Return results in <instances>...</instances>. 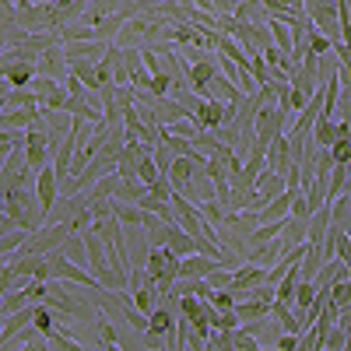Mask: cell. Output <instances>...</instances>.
<instances>
[{"label":"cell","mask_w":351,"mask_h":351,"mask_svg":"<svg viewBox=\"0 0 351 351\" xmlns=\"http://www.w3.org/2000/svg\"><path fill=\"white\" fill-rule=\"evenodd\" d=\"M39 77V64H4V84L11 88H32Z\"/></svg>","instance_id":"obj_10"},{"label":"cell","mask_w":351,"mask_h":351,"mask_svg":"<svg viewBox=\"0 0 351 351\" xmlns=\"http://www.w3.org/2000/svg\"><path fill=\"white\" fill-rule=\"evenodd\" d=\"M309 53H313V56H327V53H334V43H330L327 36H319V28H313V39H309Z\"/></svg>","instance_id":"obj_29"},{"label":"cell","mask_w":351,"mask_h":351,"mask_svg":"<svg viewBox=\"0 0 351 351\" xmlns=\"http://www.w3.org/2000/svg\"><path fill=\"white\" fill-rule=\"evenodd\" d=\"M204 309H208V299H197V295H180V316L197 319V316H204Z\"/></svg>","instance_id":"obj_24"},{"label":"cell","mask_w":351,"mask_h":351,"mask_svg":"<svg viewBox=\"0 0 351 351\" xmlns=\"http://www.w3.org/2000/svg\"><path fill=\"white\" fill-rule=\"evenodd\" d=\"M228 120V102H218V99H208L197 112H193V123L200 130H221Z\"/></svg>","instance_id":"obj_3"},{"label":"cell","mask_w":351,"mask_h":351,"mask_svg":"<svg viewBox=\"0 0 351 351\" xmlns=\"http://www.w3.org/2000/svg\"><path fill=\"white\" fill-rule=\"evenodd\" d=\"M39 120H43V109L39 106H25V109H8L4 120H0V127L4 130H32Z\"/></svg>","instance_id":"obj_7"},{"label":"cell","mask_w":351,"mask_h":351,"mask_svg":"<svg viewBox=\"0 0 351 351\" xmlns=\"http://www.w3.org/2000/svg\"><path fill=\"white\" fill-rule=\"evenodd\" d=\"M232 341H236V351H256L260 348V341L246 330V327H239V330H232Z\"/></svg>","instance_id":"obj_30"},{"label":"cell","mask_w":351,"mask_h":351,"mask_svg":"<svg viewBox=\"0 0 351 351\" xmlns=\"http://www.w3.org/2000/svg\"><path fill=\"white\" fill-rule=\"evenodd\" d=\"M267 274H271L267 267H256V263H243V267L236 271V281H232V291L239 295V302L250 299V291L267 281Z\"/></svg>","instance_id":"obj_2"},{"label":"cell","mask_w":351,"mask_h":351,"mask_svg":"<svg viewBox=\"0 0 351 351\" xmlns=\"http://www.w3.org/2000/svg\"><path fill=\"white\" fill-rule=\"evenodd\" d=\"M267 165H271L274 172H281V176H288L291 169H295V158H291V144H288L285 134L267 148Z\"/></svg>","instance_id":"obj_9"},{"label":"cell","mask_w":351,"mask_h":351,"mask_svg":"<svg viewBox=\"0 0 351 351\" xmlns=\"http://www.w3.org/2000/svg\"><path fill=\"white\" fill-rule=\"evenodd\" d=\"M271 306H274V302L243 299V302L236 306V313H239V319H243V324H253V319H263V316H271Z\"/></svg>","instance_id":"obj_21"},{"label":"cell","mask_w":351,"mask_h":351,"mask_svg":"<svg viewBox=\"0 0 351 351\" xmlns=\"http://www.w3.org/2000/svg\"><path fill=\"white\" fill-rule=\"evenodd\" d=\"M60 253L67 256V260H74V263H81V267H88L92 263V256H88V243H84V236L81 232H74V236L60 246Z\"/></svg>","instance_id":"obj_18"},{"label":"cell","mask_w":351,"mask_h":351,"mask_svg":"<svg viewBox=\"0 0 351 351\" xmlns=\"http://www.w3.org/2000/svg\"><path fill=\"white\" fill-rule=\"evenodd\" d=\"M152 158H155V162H158V169H162V172L169 176V169H172V162H176V158H180V155H176V152L169 148V144H165V141H158V144H155V152H152Z\"/></svg>","instance_id":"obj_26"},{"label":"cell","mask_w":351,"mask_h":351,"mask_svg":"<svg viewBox=\"0 0 351 351\" xmlns=\"http://www.w3.org/2000/svg\"><path fill=\"white\" fill-rule=\"evenodd\" d=\"M169 250L176 253V256H193L197 253V236L193 232H186L183 225H172V232H169Z\"/></svg>","instance_id":"obj_13"},{"label":"cell","mask_w":351,"mask_h":351,"mask_svg":"<svg viewBox=\"0 0 351 351\" xmlns=\"http://www.w3.org/2000/svg\"><path fill=\"white\" fill-rule=\"evenodd\" d=\"M253 190H256V193H260L263 200L271 204V200H274L278 193H285V190H288V180H285L281 172H274V169L267 165V169H263V172L256 176V183H253Z\"/></svg>","instance_id":"obj_8"},{"label":"cell","mask_w":351,"mask_h":351,"mask_svg":"<svg viewBox=\"0 0 351 351\" xmlns=\"http://www.w3.org/2000/svg\"><path fill=\"white\" fill-rule=\"evenodd\" d=\"M291 200H295V193L291 190H285V193H278L267 208H263L256 218H260V225H267V221H281V218H291Z\"/></svg>","instance_id":"obj_11"},{"label":"cell","mask_w":351,"mask_h":351,"mask_svg":"<svg viewBox=\"0 0 351 351\" xmlns=\"http://www.w3.org/2000/svg\"><path fill=\"white\" fill-rule=\"evenodd\" d=\"M344 344H348V334H344L341 327H330V330L324 334V348H327V351H344Z\"/></svg>","instance_id":"obj_31"},{"label":"cell","mask_w":351,"mask_h":351,"mask_svg":"<svg viewBox=\"0 0 351 351\" xmlns=\"http://www.w3.org/2000/svg\"><path fill=\"white\" fill-rule=\"evenodd\" d=\"M208 302H211L215 309H221V313H232V309L239 306V295H236L232 288H218V291H215V295H211Z\"/></svg>","instance_id":"obj_25"},{"label":"cell","mask_w":351,"mask_h":351,"mask_svg":"<svg viewBox=\"0 0 351 351\" xmlns=\"http://www.w3.org/2000/svg\"><path fill=\"white\" fill-rule=\"evenodd\" d=\"M32 319H36V306H28V309H21V313H14V316H4V341H11V337H18L25 327H32Z\"/></svg>","instance_id":"obj_17"},{"label":"cell","mask_w":351,"mask_h":351,"mask_svg":"<svg viewBox=\"0 0 351 351\" xmlns=\"http://www.w3.org/2000/svg\"><path fill=\"white\" fill-rule=\"evenodd\" d=\"M197 169H200V165H197L193 158H176L172 169H169V183H172V190H176V193H183V197H190V186H193Z\"/></svg>","instance_id":"obj_5"},{"label":"cell","mask_w":351,"mask_h":351,"mask_svg":"<svg viewBox=\"0 0 351 351\" xmlns=\"http://www.w3.org/2000/svg\"><path fill=\"white\" fill-rule=\"evenodd\" d=\"M137 180H141V183H148V190H152L158 180H165V172L158 169V162H155L152 155H144L141 165H137Z\"/></svg>","instance_id":"obj_23"},{"label":"cell","mask_w":351,"mask_h":351,"mask_svg":"<svg viewBox=\"0 0 351 351\" xmlns=\"http://www.w3.org/2000/svg\"><path fill=\"white\" fill-rule=\"evenodd\" d=\"M141 341H144V348H148V351H162V348H169V337H165V334H155V330H144Z\"/></svg>","instance_id":"obj_33"},{"label":"cell","mask_w":351,"mask_h":351,"mask_svg":"<svg viewBox=\"0 0 351 351\" xmlns=\"http://www.w3.org/2000/svg\"><path fill=\"white\" fill-rule=\"evenodd\" d=\"M281 239H285L288 250H291V246H306V243H309V218H288Z\"/></svg>","instance_id":"obj_16"},{"label":"cell","mask_w":351,"mask_h":351,"mask_svg":"<svg viewBox=\"0 0 351 351\" xmlns=\"http://www.w3.org/2000/svg\"><path fill=\"white\" fill-rule=\"evenodd\" d=\"M176 327H180V313H176L172 306H165V302H158V306L152 309V316H148V330L165 334V337L172 341V337H176Z\"/></svg>","instance_id":"obj_6"},{"label":"cell","mask_w":351,"mask_h":351,"mask_svg":"<svg viewBox=\"0 0 351 351\" xmlns=\"http://www.w3.org/2000/svg\"><path fill=\"white\" fill-rule=\"evenodd\" d=\"M232 281H236V271H225V267H218L211 278H208V285L218 291V288H232Z\"/></svg>","instance_id":"obj_32"},{"label":"cell","mask_w":351,"mask_h":351,"mask_svg":"<svg viewBox=\"0 0 351 351\" xmlns=\"http://www.w3.org/2000/svg\"><path fill=\"white\" fill-rule=\"evenodd\" d=\"M28 306H36L32 295H28V288H14V291H4V306H0V313L14 316V313H21V309H28Z\"/></svg>","instance_id":"obj_20"},{"label":"cell","mask_w":351,"mask_h":351,"mask_svg":"<svg viewBox=\"0 0 351 351\" xmlns=\"http://www.w3.org/2000/svg\"><path fill=\"white\" fill-rule=\"evenodd\" d=\"M344 267H348V278H351V256H348V260H344Z\"/></svg>","instance_id":"obj_36"},{"label":"cell","mask_w":351,"mask_h":351,"mask_svg":"<svg viewBox=\"0 0 351 351\" xmlns=\"http://www.w3.org/2000/svg\"><path fill=\"white\" fill-rule=\"evenodd\" d=\"M348 256H351V236L341 232V236H337V260H348Z\"/></svg>","instance_id":"obj_35"},{"label":"cell","mask_w":351,"mask_h":351,"mask_svg":"<svg viewBox=\"0 0 351 351\" xmlns=\"http://www.w3.org/2000/svg\"><path fill=\"white\" fill-rule=\"evenodd\" d=\"M162 4H165V0H162Z\"/></svg>","instance_id":"obj_39"},{"label":"cell","mask_w":351,"mask_h":351,"mask_svg":"<svg viewBox=\"0 0 351 351\" xmlns=\"http://www.w3.org/2000/svg\"><path fill=\"white\" fill-rule=\"evenodd\" d=\"M144 193H148V183H141V180H120V186H116V197H112V200L137 204Z\"/></svg>","instance_id":"obj_22"},{"label":"cell","mask_w":351,"mask_h":351,"mask_svg":"<svg viewBox=\"0 0 351 351\" xmlns=\"http://www.w3.org/2000/svg\"><path fill=\"white\" fill-rule=\"evenodd\" d=\"M288 253V246H285V239H271V243H260V246H250V253H246V263H256V267H274V263L281 260Z\"/></svg>","instance_id":"obj_4"},{"label":"cell","mask_w":351,"mask_h":351,"mask_svg":"<svg viewBox=\"0 0 351 351\" xmlns=\"http://www.w3.org/2000/svg\"><path fill=\"white\" fill-rule=\"evenodd\" d=\"M71 236H74V225H43L39 232H32V239H28L18 253H25V256H49V253L60 250Z\"/></svg>","instance_id":"obj_1"},{"label":"cell","mask_w":351,"mask_h":351,"mask_svg":"<svg viewBox=\"0 0 351 351\" xmlns=\"http://www.w3.org/2000/svg\"><path fill=\"white\" fill-rule=\"evenodd\" d=\"M330 158H334V165H351V137H341V141L334 144Z\"/></svg>","instance_id":"obj_28"},{"label":"cell","mask_w":351,"mask_h":351,"mask_svg":"<svg viewBox=\"0 0 351 351\" xmlns=\"http://www.w3.org/2000/svg\"><path fill=\"white\" fill-rule=\"evenodd\" d=\"M112 218L120 221L123 228H130V225H144V211L137 208V204H123V200H112Z\"/></svg>","instance_id":"obj_19"},{"label":"cell","mask_w":351,"mask_h":351,"mask_svg":"<svg viewBox=\"0 0 351 351\" xmlns=\"http://www.w3.org/2000/svg\"><path fill=\"white\" fill-rule=\"evenodd\" d=\"M337 141H341V134H337V120H327V116H319L316 127H313V144H316V148H334Z\"/></svg>","instance_id":"obj_15"},{"label":"cell","mask_w":351,"mask_h":351,"mask_svg":"<svg viewBox=\"0 0 351 351\" xmlns=\"http://www.w3.org/2000/svg\"><path fill=\"white\" fill-rule=\"evenodd\" d=\"M162 351H172V348H162Z\"/></svg>","instance_id":"obj_38"},{"label":"cell","mask_w":351,"mask_h":351,"mask_svg":"<svg viewBox=\"0 0 351 351\" xmlns=\"http://www.w3.org/2000/svg\"><path fill=\"white\" fill-rule=\"evenodd\" d=\"M330 302H337L341 309L351 302V278H341V281L330 285Z\"/></svg>","instance_id":"obj_27"},{"label":"cell","mask_w":351,"mask_h":351,"mask_svg":"<svg viewBox=\"0 0 351 351\" xmlns=\"http://www.w3.org/2000/svg\"><path fill=\"white\" fill-rule=\"evenodd\" d=\"M14 4H25V0H14Z\"/></svg>","instance_id":"obj_37"},{"label":"cell","mask_w":351,"mask_h":351,"mask_svg":"<svg viewBox=\"0 0 351 351\" xmlns=\"http://www.w3.org/2000/svg\"><path fill=\"white\" fill-rule=\"evenodd\" d=\"M218 271V260L215 256H204V253H193L183 260V278H211Z\"/></svg>","instance_id":"obj_14"},{"label":"cell","mask_w":351,"mask_h":351,"mask_svg":"<svg viewBox=\"0 0 351 351\" xmlns=\"http://www.w3.org/2000/svg\"><path fill=\"white\" fill-rule=\"evenodd\" d=\"M0 102H4V112H8V109L39 106V95L32 92V88H11V84H4V92H0Z\"/></svg>","instance_id":"obj_12"},{"label":"cell","mask_w":351,"mask_h":351,"mask_svg":"<svg viewBox=\"0 0 351 351\" xmlns=\"http://www.w3.org/2000/svg\"><path fill=\"white\" fill-rule=\"evenodd\" d=\"M274 348H278V351H295V348H299V334H281Z\"/></svg>","instance_id":"obj_34"}]
</instances>
